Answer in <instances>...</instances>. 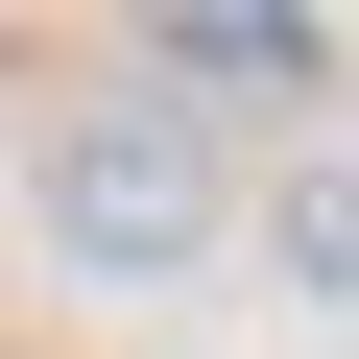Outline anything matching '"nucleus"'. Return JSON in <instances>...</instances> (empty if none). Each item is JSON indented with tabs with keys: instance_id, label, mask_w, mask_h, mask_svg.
Segmentation results:
<instances>
[{
	"instance_id": "3",
	"label": "nucleus",
	"mask_w": 359,
	"mask_h": 359,
	"mask_svg": "<svg viewBox=\"0 0 359 359\" xmlns=\"http://www.w3.org/2000/svg\"><path fill=\"white\" fill-rule=\"evenodd\" d=\"M264 240H287V287H311V311H359V120H311V168L264 192Z\"/></svg>"
},
{
	"instance_id": "2",
	"label": "nucleus",
	"mask_w": 359,
	"mask_h": 359,
	"mask_svg": "<svg viewBox=\"0 0 359 359\" xmlns=\"http://www.w3.org/2000/svg\"><path fill=\"white\" fill-rule=\"evenodd\" d=\"M144 96H335V25H168Z\"/></svg>"
},
{
	"instance_id": "1",
	"label": "nucleus",
	"mask_w": 359,
	"mask_h": 359,
	"mask_svg": "<svg viewBox=\"0 0 359 359\" xmlns=\"http://www.w3.org/2000/svg\"><path fill=\"white\" fill-rule=\"evenodd\" d=\"M48 240L96 264V287H168V264H216V120L192 96H96V120H48Z\"/></svg>"
}]
</instances>
